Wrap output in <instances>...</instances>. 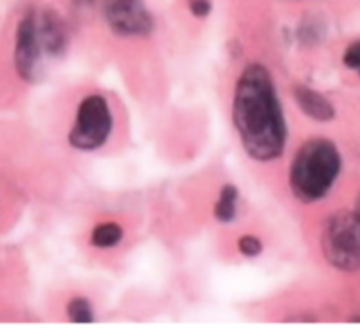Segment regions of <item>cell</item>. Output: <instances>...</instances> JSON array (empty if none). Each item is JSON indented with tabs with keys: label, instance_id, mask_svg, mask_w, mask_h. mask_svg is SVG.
Returning <instances> with one entry per match:
<instances>
[{
	"label": "cell",
	"instance_id": "obj_1",
	"mask_svg": "<svg viewBox=\"0 0 360 328\" xmlns=\"http://www.w3.org/2000/svg\"><path fill=\"white\" fill-rule=\"evenodd\" d=\"M232 119L243 147L259 162L276 160L287 143V125L271 72L252 63L239 76L232 102Z\"/></svg>",
	"mask_w": 360,
	"mask_h": 328
},
{
	"label": "cell",
	"instance_id": "obj_2",
	"mask_svg": "<svg viewBox=\"0 0 360 328\" xmlns=\"http://www.w3.org/2000/svg\"><path fill=\"white\" fill-rule=\"evenodd\" d=\"M341 172V155L333 140L311 139L290 165V188L301 202L311 204L333 190Z\"/></svg>",
	"mask_w": 360,
	"mask_h": 328
},
{
	"label": "cell",
	"instance_id": "obj_3",
	"mask_svg": "<svg viewBox=\"0 0 360 328\" xmlns=\"http://www.w3.org/2000/svg\"><path fill=\"white\" fill-rule=\"evenodd\" d=\"M322 251L336 269L348 273L360 269V216L355 211H341L326 221Z\"/></svg>",
	"mask_w": 360,
	"mask_h": 328
},
{
	"label": "cell",
	"instance_id": "obj_4",
	"mask_svg": "<svg viewBox=\"0 0 360 328\" xmlns=\"http://www.w3.org/2000/svg\"><path fill=\"white\" fill-rule=\"evenodd\" d=\"M112 129L109 104L102 95H90L77 107L76 123L69 133L70 146L79 151H94L104 146Z\"/></svg>",
	"mask_w": 360,
	"mask_h": 328
},
{
	"label": "cell",
	"instance_id": "obj_5",
	"mask_svg": "<svg viewBox=\"0 0 360 328\" xmlns=\"http://www.w3.org/2000/svg\"><path fill=\"white\" fill-rule=\"evenodd\" d=\"M104 16L118 35H148L153 20L143 0H104Z\"/></svg>",
	"mask_w": 360,
	"mask_h": 328
},
{
	"label": "cell",
	"instance_id": "obj_6",
	"mask_svg": "<svg viewBox=\"0 0 360 328\" xmlns=\"http://www.w3.org/2000/svg\"><path fill=\"white\" fill-rule=\"evenodd\" d=\"M42 53L39 39L37 13L28 11L18 25L16 48H14V65L23 81H34L37 77L39 56Z\"/></svg>",
	"mask_w": 360,
	"mask_h": 328
},
{
	"label": "cell",
	"instance_id": "obj_7",
	"mask_svg": "<svg viewBox=\"0 0 360 328\" xmlns=\"http://www.w3.org/2000/svg\"><path fill=\"white\" fill-rule=\"evenodd\" d=\"M39 39H41L42 51L48 55H62L67 48V30L63 20L58 13L51 9H44L37 14Z\"/></svg>",
	"mask_w": 360,
	"mask_h": 328
},
{
	"label": "cell",
	"instance_id": "obj_8",
	"mask_svg": "<svg viewBox=\"0 0 360 328\" xmlns=\"http://www.w3.org/2000/svg\"><path fill=\"white\" fill-rule=\"evenodd\" d=\"M294 100L297 102L299 109L304 112L306 116H309L315 122H330L336 116L334 111V105L330 104L329 98L326 95H322L320 91L313 90L308 86H299L294 88Z\"/></svg>",
	"mask_w": 360,
	"mask_h": 328
},
{
	"label": "cell",
	"instance_id": "obj_9",
	"mask_svg": "<svg viewBox=\"0 0 360 328\" xmlns=\"http://www.w3.org/2000/svg\"><path fill=\"white\" fill-rule=\"evenodd\" d=\"M238 188L232 185H225L220 192V199L214 206V218L221 223H229L234 220L236 213H238Z\"/></svg>",
	"mask_w": 360,
	"mask_h": 328
},
{
	"label": "cell",
	"instance_id": "obj_10",
	"mask_svg": "<svg viewBox=\"0 0 360 328\" xmlns=\"http://www.w3.org/2000/svg\"><path fill=\"white\" fill-rule=\"evenodd\" d=\"M122 227L118 223H115V221H108V223H102L98 227H95V230L91 232V244L101 249L115 248L122 241Z\"/></svg>",
	"mask_w": 360,
	"mask_h": 328
},
{
	"label": "cell",
	"instance_id": "obj_11",
	"mask_svg": "<svg viewBox=\"0 0 360 328\" xmlns=\"http://www.w3.org/2000/svg\"><path fill=\"white\" fill-rule=\"evenodd\" d=\"M67 316L74 323H90L94 322V309L86 299L76 297L67 304Z\"/></svg>",
	"mask_w": 360,
	"mask_h": 328
},
{
	"label": "cell",
	"instance_id": "obj_12",
	"mask_svg": "<svg viewBox=\"0 0 360 328\" xmlns=\"http://www.w3.org/2000/svg\"><path fill=\"white\" fill-rule=\"evenodd\" d=\"M238 248L245 256H248V258H255L257 255L262 253L264 246L262 242H260V239L255 237V235H243L238 242Z\"/></svg>",
	"mask_w": 360,
	"mask_h": 328
},
{
	"label": "cell",
	"instance_id": "obj_13",
	"mask_svg": "<svg viewBox=\"0 0 360 328\" xmlns=\"http://www.w3.org/2000/svg\"><path fill=\"white\" fill-rule=\"evenodd\" d=\"M343 62L348 69L357 70L359 76H360V41L354 42L352 46H348L347 51H345Z\"/></svg>",
	"mask_w": 360,
	"mask_h": 328
},
{
	"label": "cell",
	"instance_id": "obj_14",
	"mask_svg": "<svg viewBox=\"0 0 360 328\" xmlns=\"http://www.w3.org/2000/svg\"><path fill=\"white\" fill-rule=\"evenodd\" d=\"M188 6L197 18H204L211 13V0H188Z\"/></svg>",
	"mask_w": 360,
	"mask_h": 328
},
{
	"label": "cell",
	"instance_id": "obj_15",
	"mask_svg": "<svg viewBox=\"0 0 360 328\" xmlns=\"http://www.w3.org/2000/svg\"><path fill=\"white\" fill-rule=\"evenodd\" d=\"M355 213H357L360 216V197L357 199V207H355Z\"/></svg>",
	"mask_w": 360,
	"mask_h": 328
},
{
	"label": "cell",
	"instance_id": "obj_16",
	"mask_svg": "<svg viewBox=\"0 0 360 328\" xmlns=\"http://www.w3.org/2000/svg\"><path fill=\"white\" fill-rule=\"evenodd\" d=\"M81 2H88V0H81Z\"/></svg>",
	"mask_w": 360,
	"mask_h": 328
}]
</instances>
